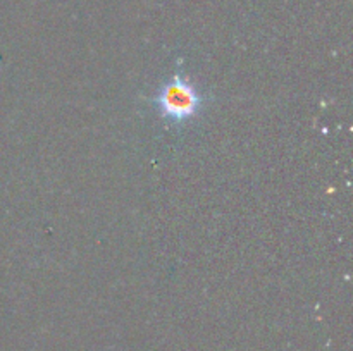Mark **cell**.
<instances>
[{
    "label": "cell",
    "instance_id": "cell-1",
    "mask_svg": "<svg viewBox=\"0 0 353 351\" xmlns=\"http://www.w3.org/2000/svg\"><path fill=\"white\" fill-rule=\"evenodd\" d=\"M152 102L164 119L171 120L172 124H183L199 114L203 98L185 74L176 72L168 83H164Z\"/></svg>",
    "mask_w": 353,
    "mask_h": 351
}]
</instances>
